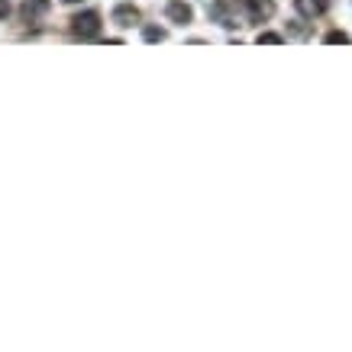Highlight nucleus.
<instances>
[{"label": "nucleus", "instance_id": "nucleus-3", "mask_svg": "<svg viewBox=\"0 0 352 352\" xmlns=\"http://www.w3.org/2000/svg\"><path fill=\"white\" fill-rule=\"evenodd\" d=\"M327 7H330V0H298V13H300V16H307V20L323 16V13H327Z\"/></svg>", "mask_w": 352, "mask_h": 352}, {"label": "nucleus", "instance_id": "nucleus-10", "mask_svg": "<svg viewBox=\"0 0 352 352\" xmlns=\"http://www.w3.org/2000/svg\"><path fill=\"white\" fill-rule=\"evenodd\" d=\"M7 13H10V0H0V20H3Z\"/></svg>", "mask_w": 352, "mask_h": 352}, {"label": "nucleus", "instance_id": "nucleus-6", "mask_svg": "<svg viewBox=\"0 0 352 352\" xmlns=\"http://www.w3.org/2000/svg\"><path fill=\"white\" fill-rule=\"evenodd\" d=\"M23 7H26V16H32V13L49 10V0H23Z\"/></svg>", "mask_w": 352, "mask_h": 352}, {"label": "nucleus", "instance_id": "nucleus-2", "mask_svg": "<svg viewBox=\"0 0 352 352\" xmlns=\"http://www.w3.org/2000/svg\"><path fill=\"white\" fill-rule=\"evenodd\" d=\"M249 3V16H252V23H265L272 13H275V3L272 0H245Z\"/></svg>", "mask_w": 352, "mask_h": 352}, {"label": "nucleus", "instance_id": "nucleus-5", "mask_svg": "<svg viewBox=\"0 0 352 352\" xmlns=\"http://www.w3.org/2000/svg\"><path fill=\"white\" fill-rule=\"evenodd\" d=\"M113 20L120 23V26H133V23H139V10L136 7H117V10H113Z\"/></svg>", "mask_w": 352, "mask_h": 352}, {"label": "nucleus", "instance_id": "nucleus-4", "mask_svg": "<svg viewBox=\"0 0 352 352\" xmlns=\"http://www.w3.org/2000/svg\"><path fill=\"white\" fill-rule=\"evenodd\" d=\"M168 16L175 23H191L194 13H191V7H188V3H182V0H171V3H168Z\"/></svg>", "mask_w": 352, "mask_h": 352}, {"label": "nucleus", "instance_id": "nucleus-11", "mask_svg": "<svg viewBox=\"0 0 352 352\" xmlns=\"http://www.w3.org/2000/svg\"><path fill=\"white\" fill-rule=\"evenodd\" d=\"M65 3H78V0H65Z\"/></svg>", "mask_w": 352, "mask_h": 352}, {"label": "nucleus", "instance_id": "nucleus-1", "mask_svg": "<svg viewBox=\"0 0 352 352\" xmlns=\"http://www.w3.org/2000/svg\"><path fill=\"white\" fill-rule=\"evenodd\" d=\"M72 32L81 36V39H94L97 32H100V16H97L94 10L75 13V16H72Z\"/></svg>", "mask_w": 352, "mask_h": 352}, {"label": "nucleus", "instance_id": "nucleus-7", "mask_svg": "<svg viewBox=\"0 0 352 352\" xmlns=\"http://www.w3.org/2000/svg\"><path fill=\"white\" fill-rule=\"evenodd\" d=\"M142 36H146V43H162V39H165V30H155V26H149V30L142 32Z\"/></svg>", "mask_w": 352, "mask_h": 352}, {"label": "nucleus", "instance_id": "nucleus-8", "mask_svg": "<svg viewBox=\"0 0 352 352\" xmlns=\"http://www.w3.org/2000/svg\"><path fill=\"white\" fill-rule=\"evenodd\" d=\"M327 43H342V45H346V43H352V39H349V36H346V32L333 30V32H327Z\"/></svg>", "mask_w": 352, "mask_h": 352}, {"label": "nucleus", "instance_id": "nucleus-9", "mask_svg": "<svg viewBox=\"0 0 352 352\" xmlns=\"http://www.w3.org/2000/svg\"><path fill=\"white\" fill-rule=\"evenodd\" d=\"M258 43H268V45H278V43H281V36H278V32H262V36H258Z\"/></svg>", "mask_w": 352, "mask_h": 352}]
</instances>
